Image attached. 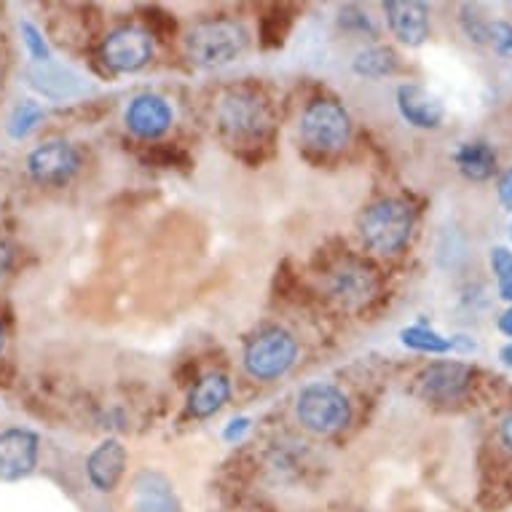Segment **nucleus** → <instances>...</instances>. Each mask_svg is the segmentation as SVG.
Masks as SVG:
<instances>
[{
	"mask_svg": "<svg viewBox=\"0 0 512 512\" xmlns=\"http://www.w3.org/2000/svg\"><path fill=\"white\" fill-rule=\"evenodd\" d=\"M27 169L38 183L62 185L81 169V153L76 151V145L65 143V140H51L30 153Z\"/></svg>",
	"mask_w": 512,
	"mask_h": 512,
	"instance_id": "obj_10",
	"label": "nucleus"
},
{
	"mask_svg": "<svg viewBox=\"0 0 512 512\" xmlns=\"http://www.w3.org/2000/svg\"><path fill=\"white\" fill-rule=\"evenodd\" d=\"M153 57L151 35L140 27H118L102 43V59L116 73H137Z\"/></svg>",
	"mask_w": 512,
	"mask_h": 512,
	"instance_id": "obj_8",
	"label": "nucleus"
},
{
	"mask_svg": "<svg viewBox=\"0 0 512 512\" xmlns=\"http://www.w3.org/2000/svg\"><path fill=\"white\" fill-rule=\"evenodd\" d=\"M38 462V437L30 429L0 432V480H22Z\"/></svg>",
	"mask_w": 512,
	"mask_h": 512,
	"instance_id": "obj_11",
	"label": "nucleus"
},
{
	"mask_svg": "<svg viewBox=\"0 0 512 512\" xmlns=\"http://www.w3.org/2000/svg\"><path fill=\"white\" fill-rule=\"evenodd\" d=\"M472 373L470 365L464 362H432L429 368L419 373V395L429 403L437 405H451L459 403L472 387Z\"/></svg>",
	"mask_w": 512,
	"mask_h": 512,
	"instance_id": "obj_7",
	"label": "nucleus"
},
{
	"mask_svg": "<svg viewBox=\"0 0 512 512\" xmlns=\"http://www.w3.org/2000/svg\"><path fill=\"white\" fill-rule=\"evenodd\" d=\"M491 269L496 274V285L504 301L512 303V252L507 247H494L491 250Z\"/></svg>",
	"mask_w": 512,
	"mask_h": 512,
	"instance_id": "obj_24",
	"label": "nucleus"
},
{
	"mask_svg": "<svg viewBox=\"0 0 512 512\" xmlns=\"http://www.w3.org/2000/svg\"><path fill=\"white\" fill-rule=\"evenodd\" d=\"M126 126L129 132L143 140H156L172 126V108L159 94H140L126 108Z\"/></svg>",
	"mask_w": 512,
	"mask_h": 512,
	"instance_id": "obj_13",
	"label": "nucleus"
},
{
	"mask_svg": "<svg viewBox=\"0 0 512 512\" xmlns=\"http://www.w3.org/2000/svg\"><path fill=\"white\" fill-rule=\"evenodd\" d=\"M330 293L344 306H360L376 293V274L368 263L357 258H344L330 271Z\"/></svg>",
	"mask_w": 512,
	"mask_h": 512,
	"instance_id": "obj_12",
	"label": "nucleus"
},
{
	"mask_svg": "<svg viewBox=\"0 0 512 512\" xmlns=\"http://www.w3.org/2000/svg\"><path fill=\"white\" fill-rule=\"evenodd\" d=\"M499 435H502V443L512 451V413L502 421V432H499Z\"/></svg>",
	"mask_w": 512,
	"mask_h": 512,
	"instance_id": "obj_30",
	"label": "nucleus"
},
{
	"mask_svg": "<svg viewBox=\"0 0 512 512\" xmlns=\"http://www.w3.org/2000/svg\"><path fill=\"white\" fill-rule=\"evenodd\" d=\"M352 68L362 78H387L397 73V54L387 46H370L354 57Z\"/></svg>",
	"mask_w": 512,
	"mask_h": 512,
	"instance_id": "obj_20",
	"label": "nucleus"
},
{
	"mask_svg": "<svg viewBox=\"0 0 512 512\" xmlns=\"http://www.w3.org/2000/svg\"><path fill=\"white\" fill-rule=\"evenodd\" d=\"M126 467V448L118 440H105L92 451L89 462H86V472L92 486L102 494H110L118 486V480L124 475Z\"/></svg>",
	"mask_w": 512,
	"mask_h": 512,
	"instance_id": "obj_16",
	"label": "nucleus"
},
{
	"mask_svg": "<svg viewBox=\"0 0 512 512\" xmlns=\"http://www.w3.org/2000/svg\"><path fill=\"white\" fill-rule=\"evenodd\" d=\"M496 194H499V202H502L504 210H512V167L504 169L499 180H496Z\"/></svg>",
	"mask_w": 512,
	"mask_h": 512,
	"instance_id": "obj_27",
	"label": "nucleus"
},
{
	"mask_svg": "<svg viewBox=\"0 0 512 512\" xmlns=\"http://www.w3.org/2000/svg\"><path fill=\"white\" fill-rule=\"evenodd\" d=\"M400 341H403L408 349L424 354H445L451 352V338H443L437 330L427 328V325H411L400 333Z\"/></svg>",
	"mask_w": 512,
	"mask_h": 512,
	"instance_id": "obj_21",
	"label": "nucleus"
},
{
	"mask_svg": "<svg viewBox=\"0 0 512 512\" xmlns=\"http://www.w3.org/2000/svg\"><path fill=\"white\" fill-rule=\"evenodd\" d=\"M454 161L459 172L472 183H483V180H491L496 175V151L483 140L459 145V151L454 153Z\"/></svg>",
	"mask_w": 512,
	"mask_h": 512,
	"instance_id": "obj_19",
	"label": "nucleus"
},
{
	"mask_svg": "<svg viewBox=\"0 0 512 512\" xmlns=\"http://www.w3.org/2000/svg\"><path fill=\"white\" fill-rule=\"evenodd\" d=\"M301 135L314 151H341L352 135V121L336 100H314L301 116Z\"/></svg>",
	"mask_w": 512,
	"mask_h": 512,
	"instance_id": "obj_5",
	"label": "nucleus"
},
{
	"mask_svg": "<svg viewBox=\"0 0 512 512\" xmlns=\"http://www.w3.org/2000/svg\"><path fill=\"white\" fill-rule=\"evenodd\" d=\"M0 352H3V330H0Z\"/></svg>",
	"mask_w": 512,
	"mask_h": 512,
	"instance_id": "obj_32",
	"label": "nucleus"
},
{
	"mask_svg": "<svg viewBox=\"0 0 512 512\" xmlns=\"http://www.w3.org/2000/svg\"><path fill=\"white\" fill-rule=\"evenodd\" d=\"M459 25H462L464 35H467L470 41L480 43V46L491 43V25H494V19H488L486 14H480L478 6H462V9H459Z\"/></svg>",
	"mask_w": 512,
	"mask_h": 512,
	"instance_id": "obj_23",
	"label": "nucleus"
},
{
	"mask_svg": "<svg viewBox=\"0 0 512 512\" xmlns=\"http://www.w3.org/2000/svg\"><path fill=\"white\" fill-rule=\"evenodd\" d=\"M416 226V210L403 199H381L370 204L357 220L365 247L378 255H397L403 250Z\"/></svg>",
	"mask_w": 512,
	"mask_h": 512,
	"instance_id": "obj_1",
	"label": "nucleus"
},
{
	"mask_svg": "<svg viewBox=\"0 0 512 512\" xmlns=\"http://www.w3.org/2000/svg\"><path fill=\"white\" fill-rule=\"evenodd\" d=\"M491 43L499 54H512V22H494L491 25Z\"/></svg>",
	"mask_w": 512,
	"mask_h": 512,
	"instance_id": "obj_26",
	"label": "nucleus"
},
{
	"mask_svg": "<svg viewBox=\"0 0 512 512\" xmlns=\"http://www.w3.org/2000/svg\"><path fill=\"white\" fill-rule=\"evenodd\" d=\"M250 46V33L234 19H210L185 38V51L199 68H223L242 57Z\"/></svg>",
	"mask_w": 512,
	"mask_h": 512,
	"instance_id": "obj_2",
	"label": "nucleus"
},
{
	"mask_svg": "<svg viewBox=\"0 0 512 512\" xmlns=\"http://www.w3.org/2000/svg\"><path fill=\"white\" fill-rule=\"evenodd\" d=\"M218 121L220 132L231 143L263 140L271 129L269 100L261 92H255V89H234L220 102Z\"/></svg>",
	"mask_w": 512,
	"mask_h": 512,
	"instance_id": "obj_3",
	"label": "nucleus"
},
{
	"mask_svg": "<svg viewBox=\"0 0 512 512\" xmlns=\"http://www.w3.org/2000/svg\"><path fill=\"white\" fill-rule=\"evenodd\" d=\"M27 81L33 89L49 97V100H78L84 97L89 84L86 78L78 73V70L62 65V62H54V59H43V62H33L27 68Z\"/></svg>",
	"mask_w": 512,
	"mask_h": 512,
	"instance_id": "obj_9",
	"label": "nucleus"
},
{
	"mask_svg": "<svg viewBox=\"0 0 512 512\" xmlns=\"http://www.w3.org/2000/svg\"><path fill=\"white\" fill-rule=\"evenodd\" d=\"M228 397H231V384L223 373L204 376L188 395V413L196 419H210L228 403Z\"/></svg>",
	"mask_w": 512,
	"mask_h": 512,
	"instance_id": "obj_18",
	"label": "nucleus"
},
{
	"mask_svg": "<svg viewBox=\"0 0 512 512\" xmlns=\"http://www.w3.org/2000/svg\"><path fill=\"white\" fill-rule=\"evenodd\" d=\"M298 344L285 330H266L244 349V368L258 381H274L295 365Z\"/></svg>",
	"mask_w": 512,
	"mask_h": 512,
	"instance_id": "obj_6",
	"label": "nucleus"
},
{
	"mask_svg": "<svg viewBox=\"0 0 512 512\" xmlns=\"http://www.w3.org/2000/svg\"><path fill=\"white\" fill-rule=\"evenodd\" d=\"M510 236H512V226H510Z\"/></svg>",
	"mask_w": 512,
	"mask_h": 512,
	"instance_id": "obj_33",
	"label": "nucleus"
},
{
	"mask_svg": "<svg viewBox=\"0 0 512 512\" xmlns=\"http://www.w3.org/2000/svg\"><path fill=\"white\" fill-rule=\"evenodd\" d=\"M295 411H298V419H301L303 427L309 432H317V435H333L338 429H344L352 419L349 400L333 384H309V387H303Z\"/></svg>",
	"mask_w": 512,
	"mask_h": 512,
	"instance_id": "obj_4",
	"label": "nucleus"
},
{
	"mask_svg": "<svg viewBox=\"0 0 512 512\" xmlns=\"http://www.w3.org/2000/svg\"><path fill=\"white\" fill-rule=\"evenodd\" d=\"M247 429H250V419H236L228 424V429L223 432V437H226L228 443H234V440H239V437H242Z\"/></svg>",
	"mask_w": 512,
	"mask_h": 512,
	"instance_id": "obj_28",
	"label": "nucleus"
},
{
	"mask_svg": "<svg viewBox=\"0 0 512 512\" xmlns=\"http://www.w3.org/2000/svg\"><path fill=\"white\" fill-rule=\"evenodd\" d=\"M499 330H502L507 338H512V306L499 317Z\"/></svg>",
	"mask_w": 512,
	"mask_h": 512,
	"instance_id": "obj_29",
	"label": "nucleus"
},
{
	"mask_svg": "<svg viewBox=\"0 0 512 512\" xmlns=\"http://www.w3.org/2000/svg\"><path fill=\"white\" fill-rule=\"evenodd\" d=\"M22 35H25V43L30 54H33L35 62H43V59H49V46L43 41V35L35 30L30 22H22Z\"/></svg>",
	"mask_w": 512,
	"mask_h": 512,
	"instance_id": "obj_25",
	"label": "nucleus"
},
{
	"mask_svg": "<svg viewBox=\"0 0 512 512\" xmlns=\"http://www.w3.org/2000/svg\"><path fill=\"white\" fill-rule=\"evenodd\" d=\"M384 14L397 41L405 46H421L429 38V6L419 0H389Z\"/></svg>",
	"mask_w": 512,
	"mask_h": 512,
	"instance_id": "obj_15",
	"label": "nucleus"
},
{
	"mask_svg": "<svg viewBox=\"0 0 512 512\" xmlns=\"http://www.w3.org/2000/svg\"><path fill=\"white\" fill-rule=\"evenodd\" d=\"M499 360H502L504 365H510V368H512V344H507L502 352H499Z\"/></svg>",
	"mask_w": 512,
	"mask_h": 512,
	"instance_id": "obj_31",
	"label": "nucleus"
},
{
	"mask_svg": "<svg viewBox=\"0 0 512 512\" xmlns=\"http://www.w3.org/2000/svg\"><path fill=\"white\" fill-rule=\"evenodd\" d=\"M397 108L416 129H440L445 121V105L440 97L419 84H403L397 89Z\"/></svg>",
	"mask_w": 512,
	"mask_h": 512,
	"instance_id": "obj_14",
	"label": "nucleus"
},
{
	"mask_svg": "<svg viewBox=\"0 0 512 512\" xmlns=\"http://www.w3.org/2000/svg\"><path fill=\"white\" fill-rule=\"evenodd\" d=\"M41 118H43V108L38 105V102L33 100L17 102L9 116V135L22 140V137H27L30 132H33L35 126L41 124Z\"/></svg>",
	"mask_w": 512,
	"mask_h": 512,
	"instance_id": "obj_22",
	"label": "nucleus"
},
{
	"mask_svg": "<svg viewBox=\"0 0 512 512\" xmlns=\"http://www.w3.org/2000/svg\"><path fill=\"white\" fill-rule=\"evenodd\" d=\"M132 510L135 512H177V496L161 472L145 470L132 483Z\"/></svg>",
	"mask_w": 512,
	"mask_h": 512,
	"instance_id": "obj_17",
	"label": "nucleus"
}]
</instances>
